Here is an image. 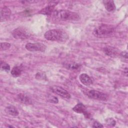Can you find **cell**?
<instances>
[{
    "label": "cell",
    "instance_id": "cell-1",
    "mask_svg": "<svg viewBox=\"0 0 128 128\" xmlns=\"http://www.w3.org/2000/svg\"><path fill=\"white\" fill-rule=\"evenodd\" d=\"M51 15L56 20L58 21H76L80 19V16L77 13L66 10L54 11Z\"/></svg>",
    "mask_w": 128,
    "mask_h": 128
},
{
    "label": "cell",
    "instance_id": "cell-2",
    "mask_svg": "<svg viewBox=\"0 0 128 128\" xmlns=\"http://www.w3.org/2000/svg\"><path fill=\"white\" fill-rule=\"evenodd\" d=\"M115 28L112 25L102 24L96 27L94 31V34L99 38H109L114 35Z\"/></svg>",
    "mask_w": 128,
    "mask_h": 128
},
{
    "label": "cell",
    "instance_id": "cell-3",
    "mask_svg": "<svg viewBox=\"0 0 128 128\" xmlns=\"http://www.w3.org/2000/svg\"><path fill=\"white\" fill-rule=\"evenodd\" d=\"M44 36L48 40L60 42H64L68 38V34L65 32L59 29L50 30L45 32Z\"/></svg>",
    "mask_w": 128,
    "mask_h": 128
},
{
    "label": "cell",
    "instance_id": "cell-4",
    "mask_svg": "<svg viewBox=\"0 0 128 128\" xmlns=\"http://www.w3.org/2000/svg\"><path fill=\"white\" fill-rule=\"evenodd\" d=\"M30 34L28 28L22 26L17 28L12 32V35L16 39L25 40L30 38Z\"/></svg>",
    "mask_w": 128,
    "mask_h": 128
},
{
    "label": "cell",
    "instance_id": "cell-5",
    "mask_svg": "<svg viewBox=\"0 0 128 128\" xmlns=\"http://www.w3.org/2000/svg\"><path fill=\"white\" fill-rule=\"evenodd\" d=\"M86 95L90 98L101 101H106L108 98V94L96 90H90L87 92Z\"/></svg>",
    "mask_w": 128,
    "mask_h": 128
},
{
    "label": "cell",
    "instance_id": "cell-6",
    "mask_svg": "<svg viewBox=\"0 0 128 128\" xmlns=\"http://www.w3.org/2000/svg\"><path fill=\"white\" fill-rule=\"evenodd\" d=\"M25 47L27 50L30 52H44L46 49V46L40 42H28L26 44Z\"/></svg>",
    "mask_w": 128,
    "mask_h": 128
},
{
    "label": "cell",
    "instance_id": "cell-7",
    "mask_svg": "<svg viewBox=\"0 0 128 128\" xmlns=\"http://www.w3.org/2000/svg\"><path fill=\"white\" fill-rule=\"evenodd\" d=\"M50 88L53 92L56 94L60 96L63 98L69 99L71 97L70 94H69V92L61 86H50Z\"/></svg>",
    "mask_w": 128,
    "mask_h": 128
},
{
    "label": "cell",
    "instance_id": "cell-8",
    "mask_svg": "<svg viewBox=\"0 0 128 128\" xmlns=\"http://www.w3.org/2000/svg\"><path fill=\"white\" fill-rule=\"evenodd\" d=\"M58 2L56 1H52L50 2L48 6H46V7L43 8L42 10H41L39 13L40 14L47 15V16H50L52 12H54V8L55 6L57 4Z\"/></svg>",
    "mask_w": 128,
    "mask_h": 128
},
{
    "label": "cell",
    "instance_id": "cell-9",
    "mask_svg": "<svg viewBox=\"0 0 128 128\" xmlns=\"http://www.w3.org/2000/svg\"><path fill=\"white\" fill-rule=\"evenodd\" d=\"M72 110L76 112L78 114H83L85 117L87 118H89L90 116V114L86 110V108L84 105L82 103L78 104H76L73 108Z\"/></svg>",
    "mask_w": 128,
    "mask_h": 128
},
{
    "label": "cell",
    "instance_id": "cell-10",
    "mask_svg": "<svg viewBox=\"0 0 128 128\" xmlns=\"http://www.w3.org/2000/svg\"><path fill=\"white\" fill-rule=\"evenodd\" d=\"M11 14L10 10L6 6H4L0 10V22L8 20Z\"/></svg>",
    "mask_w": 128,
    "mask_h": 128
},
{
    "label": "cell",
    "instance_id": "cell-11",
    "mask_svg": "<svg viewBox=\"0 0 128 128\" xmlns=\"http://www.w3.org/2000/svg\"><path fill=\"white\" fill-rule=\"evenodd\" d=\"M79 79L80 82L86 86H90L92 82V80L86 74H82L79 76Z\"/></svg>",
    "mask_w": 128,
    "mask_h": 128
},
{
    "label": "cell",
    "instance_id": "cell-12",
    "mask_svg": "<svg viewBox=\"0 0 128 128\" xmlns=\"http://www.w3.org/2000/svg\"><path fill=\"white\" fill-rule=\"evenodd\" d=\"M18 100L22 103L25 104H32V100L26 94H19L17 96Z\"/></svg>",
    "mask_w": 128,
    "mask_h": 128
},
{
    "label": "cell",
    "instance_id": "cell-13",
    "mask_svg": "<svg viewBox=\"0 0 128 128\" xmlns=\"http://www.w3.org/2000/svg\"><path fill=\"white\" fill-rule=\"evenodd\" d=\"M104 52L108 56L114 57L116 56L118 54V52L117 49L110 46L105 47L103 48Z\"/></svg>",
    "mask_w": 128,
    "mask_h": 128
},
{
    "label": "cell",
    "instance_id": "cell-14",
    "mask_svg": "<svg viewBox=\"0 0 128 128\" xmlns=\"http://www.w3.org/2000/svg\"><path fill=\"white\" fill-rule=\"evenodd\" d=\"M80 65L79 64L74 62H66L64 64V66L66 68L70 70H78L80 68Z\"/></svg>",
    "mask_w": 128,
    "mask_h": 128
},
{
    "label": "cell",
    "instance_id": "cell-15",
    "mask_svg": "<svg viewBox=\"0 0 128 128\" xmlns=\"http://www.w3.org/2000/svg\"><path fill=\"white\" fill-rule=\"evenodd\" d=\"M104 4L106 10L108 12H112L116 8V6L112 0H104Z\"/></svg>",
    "mask_w": 128,
    "mask_h": 128
},
{
    "label": "cell",
    "instance_id": "cell-16",
    "mask_svg": "<svg viewBox=\"0 0 128 128\" xmlns=\"http://www.w3.org/2000/svg\"><path fill=\"white\" fill-rule=\"evenodd\" d=\"M22 71V66H15L13 67L11 70V74L14 78H17L20 76Z\"/></svg>",
    "mask_w": 128,
    "mask_h": 128
},
{
    "label": "cell",
    "instance_id": "cell-17",
    "mask_svg": "<svg viewBox=\"0 0 128 128\" xmlns=\"http://www.w3.org/2000/svg\"><path fill=\"white\" fill-rule=\"evenodd\" d=\"M6 112L8 114L13 116H17L19 114L18 110L14 106H7L6 108Z\"/></svg>",
    "mask_w": 128,
    "mask_h": 128
},
{
    "label": "cell",
    "instance_id": "cell-18",
    "mask_svg": "<svg viewBox=\"0 0 128 128\" xmlns=\"http://www.w3.org/2000/svg\"><path fill=\"white\" fill-rule=\"evenodd\" d=\"M10 65L6 63V62L1 61L0 62V69L1 70L4 71L6 72H8L10 70Z\"/></svg>",
    "mask_w": 128,
    "mask_h": 128
},
{
    "label": "cell",
    "instance_id": "cell-19",
    "mask_svg": "<svg viewBox=\"0 0 128 128\" xmlns=\"http://www.w3.org/2000/svg\"><path fill=\"white\" fill-rule=\"evenodd\" d=\"M10 47V44L4 42H1L0 44V50H8Z\"/></svg>",
    "mask_w": 128,
    "mask_h": 128
},
{
    "label": "cell",
    "instance_id": "cell-20",
    "mask_svg": "<svg viewBox=\"0 0 128 128\" xmlns=\"http://www.w3.org/2000/svg\"><path fill=\"white\" fill-rule=\"evenodd\" d=\"M48 101L50 102L54 103V104H57L58 102V98L54 96H51L49 98H48Z\"/></svg>",
    "mask_w": 128,
    "mask_h": 128
},
{
    "label": "cell",
    "instance_id": "cell-21",
    "mask_svg": "<svg viewBox=\"0 0 128 128\" xmlns=\"http://www.w3.org/2000/svg\"><path fill=\"white\" fill-rule=\"evenodd\" d=\"M106 121L108 124L110 126H115V124H116V122L112 118H108V120H106Z\"/></svg>",
    "mask_w": 128,
    "mask_h": 128
},
{
    "label": "cell",
    "instance_id": "cell-22",
    "mask_svg": "<svg viewBox=\"0 0 128 128\" xmlns=\"http://www.w3.org/2000/svg\"><path fill=\"white\" fill-rule=\"evenodd\" d=\"M93 128H103L104 126L98 122H94L92 126Z\"/></svg>",
    "mask_w": 128,
    "mask_h": 128
},
{
    "label": "cell",
    "instance_id": "cell-23",
    "mask_svg": "<svg viewBox=\"0 0 128 128\" xmlns=\"http://www.w3.org/2000/svg\"><path fill=\"white\" fill-rule=\"evenodd\" d=\"M121 55H122L123 57H124V58H128V52H126V51L122 52L121 53Z\"/></svg>",
    "mask_w": 128,
    "mask_h": 128
},
{
    "label": "cell",
    "instance_id": "cell-24",
    "mask_svg": "<svg viewBox=\"0 0 128 128\" xmlns=\"http://www.w3.org/2000/svg\"><path fill=\"white\" fill-rule=\"evenodd\" d=\"M8 127H11V128H14V126H8Z\"/></svg>",
    "mask_w": 128,
    "mask_h": 128
}]
</instances>
